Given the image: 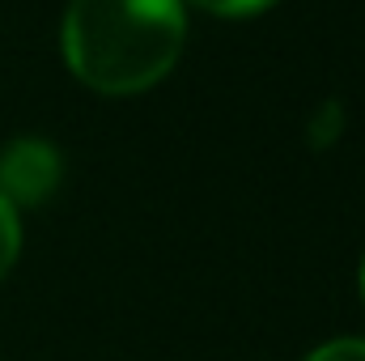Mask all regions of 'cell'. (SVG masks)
<instances>
[{
  "label": "cell",
  "instance_id": "cell-2",
  "mask_svg": "<svg viewBox=\"0 0 365 361\" xmlns=\"http://www.w3.org/2000/svg\"><path fill=\"white\" fill-rule=\"evenodd\" d=\"M60 179H64V162L51 141L21 136L0 149V200H9L13 208H34L51 200Z\"/></svg>",
  "mask_w": 365,
  "mask_h": 361
},
{
  "label": "cell",
  "instance_id": "cell-3",
  "mask_svg": "<svg viewBox=\"0 0 365 361\" xmlns=\"http://www.w3.org/2000/svg\"><path fill=\"white\" fill-rule=\"evenodd\" d=\"M17 251H21V221H17V208L0 200V280L17 264Z\"/></svg>",
  "mask_w": 365,
  "mask_h": 361
},
{
  "label": "cell",
  "instance_id": "cell-4",
  "mask_svg": "<svg viewBox=\"0 0 365 361\" xmlns=\"http://www.w3.org/2000/svg\"><path fill=\"white\" fill-rule=\"evenodd\" d=\"M306 361H365V340H353V336H344V340H331V345H319L314 353Z\"/></svg>",
  "mask_w": 365,
  "mask_h": 361
},
{
  "label": "cell",
  "instance_id": "cell-5",
  "mask_svg": "<svg viewBox=\"0 0 365 361\" xmlns=\"http://www.w3.org/2000/svg\"><path fill=\"white\" fill-rule=\"evenodd\" d=\"M191 4H200L208 13H221V17H251V13H264L276 0H191Z\"/></svg>",
  "mask_w": 365,
  "mask_h": 361
},
{
  "label": "cell",
  "instance_id": "cell-7",
  "mask_svg": "<svg viewBox=\"0 0 365 361\" xmlns=\"http://www.w3.org/2000/svg\"><path fill=\"white\" fill-rule=\"evenodd\" d=\"M361 293H365V264H361Z\"/></svg>",
  "mask_w": 365,
  "mask_h": 361
},
{
  "label": "cell",
  "instance_id": "cell-6",
  "mask_svg": "<svg viewBox=\"0 0 365 361\" xmlns=\"http://www.w3.org/2000/svg\"><path fill=\"white\" fill-rule=\"evenodd\" d=\"M336 132H340V106L327 102V106H323V128H314V145H327Z\"/></svg>",
  "mask_w": 365,
  "mask_h": 361
},
{
  "label": "cell",
  "instance_id": "cell-1",
  "mask_svg": "<svg viewBox=\"0 0 365 361\" xmlns=\"http://www.w3.org/2000/svg\"><path fill=\"white\" fill-rule=\"evenodd\" d=\"M64 60L98 93L153 90L179 60L182 0H73L64 13Z\"/></svg>",
  "mask_w": 365,
  "mask_h": 361
}]
</instances>
